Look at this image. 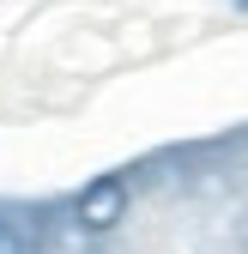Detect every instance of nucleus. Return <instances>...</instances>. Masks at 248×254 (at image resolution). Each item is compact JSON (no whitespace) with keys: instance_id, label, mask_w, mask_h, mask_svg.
<instances>
[{"instance_id":"1","label":"nucleus","mask_w":248,"mask_h":254,"mask_svg":"<svg viewBox=\"0 0 248 254\" xmlns=\"http://www.w3.org/2000/svg\"><path fill=\"white\" fill-rule=\"evenodd\" d=\"M127 206H133V182L121 176V170H103V176H91L79 188L73 224H79V236H109L121 218H127Z\"/></svg>"},{"instance_id":"2","label":"nucleus","mask_w":248,"mask_h":254,"mask_svg":"<svg viewBox=\"0 0 248 254\" xmlns=\"http://www.w3.org/2000/svg\"><path fill=\"white\" fill-rule=\"evenodd\" d=\"M0 254H37V236L18 212H0Z\"/></svg>"},{"instance_id":"3","label":"nucleus","mask_w":248,"mask_h":254,"mask_svg":"<svg viewBox=\"0 0 248 254\" xmlns=\"http://www.w3.org/2000/svg\"><path fill=\"white\" fill-rule=\"evenodd\" d=\"M236 6H242V12H248V0H236Z\"/></svg>"}]
</instances>
